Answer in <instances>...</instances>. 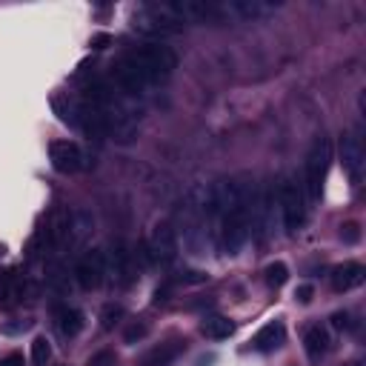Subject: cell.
<instances>
[{
    "label": "cell",
    "mask_w": 366,
    "mask_h": 366,
    "mask_svg": "<svg viewBox=\"0 0 366 366\" xmlns=\"http://www.w3.org/2000/svg\"><path fill=\"white\" fill-rule=\"evenodd\" d=\"M132 26L138 29L140 35H152V38H163V35H175L180 32V23L177 17L172 15L169 3H149V6H140L135 15H132Z\"/></svg>",
    "instance_id": "cell-4"
},
{
    "label": "cell",
    "mask_w": 366,
    "mask_h": 366,
    "mask_svg": "<svg viewBox=\"0 0 366 366\" xmlns=\"http://www.w3.org/2000/svg\"><path fill=\"white\" fill-rule=\"evenodd\" d=\"M52 360V344L43 338V335H38V338L32 341V363L35 366H46Z\"/></svg>",
    "instance_id": "cell-21"
},
{
    "label": "cell",
    "mask_w": 366,
    "mask_h": 366,
    "mask_svg": "<svg viewBox=\"0 0 366 366\" xmlns=\"http://www.w3.org/2000/svg\"><path fill=\"white\" fill-rule=\"evenodd\" d=\"M329 163H332V143L329 138H315L307 155V180H303V192H307L309 203H318L326 186V175H329Z\"/></svg>",
    "instance_id": "cell-2"
},
{
    "label": "cell",
    "mask_w": 366,
    "mask_h": 366,
    "mask_svg": "<svg viewBox=\"0 0 366 366\" xmlns=\"http://www.w3.org/2000/svg\"><path fill=\"white\" fill-rule=\"evenodd\" d=\"M149 252H152V261L163 263V266L177 261L180 247H177V235H175V229L169 224L155 226V232H152V237H149Z\"/></svg>",
    "instance_id": "cell-8"
},
{
    "label": "cell",
    "mask_w": 366,
    "mask_h": 366,
    "mask_svg": "<svg viewBox=\"0 0 366 366\" xmlns=\"http://www.w3.org/2000/svg\"><path fill=\"white\" fill-rule=\"evenodd\" d=\"M332 326H335V329H341V332H344V329H352V318H349V312H344V309H341V312H335V315H332Z\"/></svg>",
    "instance_id": "cell-27"
},
{
    "label": "cell",
    "mask_w": 366,
    "mask_h": 366,
    "mask_svg": "<svg viewBox=\"0 0 366 366\" xmlns=\"http://www.w3.org/2000/svg\"><path fill=\"white\" fill-rule=\"evenodd\" d=\"M312 295H315V286H312V284H300V286L295 289V300H298V303H309Z\"/></svg>",
    "instance_id": "cell-26"
},
{
    "label": "cell",
    "mask_w": 366,
    "mask_h": 366,
    "mask_svg": "<svg viewBox=\"0 0 366 366\" xmlns=\"http://www.w3.org/2000/svg\"><path fill=\"white\" fill-rule=\"evenodd\" d=\"M54 321H57V332L64 338H78L83 332V312L75 307H54Z\"/></svg>",
    "instance_id": "cell-15"
},
{
    "label": "cell",
    "mask_w": 366,
    "mask_h": 366,
    "mask_svg": "<svg viewBox=\"0 0 366 366\" xmlns=\"http://www.w3.org/2000/svg\"><path fill=\"white\" fill-rule=\"evenodd\" d=\"M109 43H112V38H109V35H95V38L89 41V46H92V49H106Z\"/></svg>",
    "instance_id": "cell-32"
},
{
    "label": "cell",
    "mask_w": 366,
    "mask_h": 366,
    "mask_svg": "<svg viewBox=\"0 0 366 366\" xmlns=\"http://www.w3.org/2000/svg\"><path fill=\"white\" fill-rule=\"evenodd\" d=\"M49 161H52V169L60 172V175H75L83 169V152L75 140H54L49 146Z\"/></svg>",
    "instance_id": "cell-7"
},
{
    "label": "cell",
    "mask_w": 366,
    "mask_h": 366,
    "mask_svg": "<svg viewBox=\"0 0 366 366\" xmlns=\"http://www.w3.org/2000/svg\"><path fill=\"white\" fill-rule=\"evenodd\" d=\"M115 360H117L115 352H98L95 358L89 360V366H115Z\"/></svg>",
    "instance_id": "cell-28"
},
{
    "label": "cell",
    "mask_w": 366,
    "mask_h": 366,
    "mask_svg": "<svg viewBox=\"0 0 366 366\" xmlns=\"http://www.w3.org/2000/svg\"><path fill=\"white\" fill-rule=\"evenodd\" d=\"M32 318H23V321H12V323H3V326H0V332H3V335H9V338H12V335H23L26 329H32Z\"/></svg>",
    "instance_id": "cell-24"
},
{
    "label": "cell",
    "mask_w": 366,
    "mask_h": 366,
    "mask_svg": "<svg viewBox=\"0 0 366 366\" xmlns=\"http://www.w3.org/2000/svg\"><path fill=\"white\" fill-rule=\"evenodd\" d=\"M278 203H281V215H284V226L289 235L300 232L303 224H307V192H303V183L295 177H286L281 183L278 192Z\"/></svg>",
    "instance_id": "cell-3"
},
{
    "label": "cell",
    "mask_w": 366,
    "mask_h": 366,
    "mask_svg": "<svg viewBox=\"0 0 366 366\" xmlns=\"http://www.w3.org/2000/svg\"><path fill=\"white\" fill-rule=\"evenodd\" d=\"M183 349H186V341H169V344H161V346H155L152 352H146V355L138 360V366H169Z\"/></svg>",
    "instance_id": "cell-16"
},
{
    "label": "cell",
    "mask_w": 366,
    "mask_h": 366,
    "mask_svg": "<svg viewBox=\"0 0 366 366\" xmlns=\"http://www.w3.org/2000/svg\"><path fill=\"white\" fill-rule=\"evenodd\" d=\"M266 284H269V289H281L286 281H289V266L284 263V261H274V263H269L266 266Z\"/></svg>",
    "instance_id": "cell-20"
},
{
    "label": "cell",
    "mask_w": 366,
    "mask_h": 366,
    "mask_svg": "<svg viewBox=\"0 0 366 366\" xmlns=\"http://www.w3.org/2000/svg\"><path fill=\"white\" fill-rule=\"evenodd\" d=\"M52 106H54V112L60 115V120H64V124H69V126H78V124H80V101H75V98H69V95H54V98H52Z\"/></svg>",
    "instance_id": "cell-19"
},
{
    "label": "cell",
    "mask_w": 366,
    "mask_h": 366,
    "mask_svg": "<svg viewBox=\"0 0 366 366\" xmlns=\"http://www.w3.org/2000/svg\"><path fill=\"white\" fill-rule=\"evenodd\" d=\"M303 349H307L309 360H315V363H318V360L329 352V332H326L321 323L309 326V329H307V335H303Z\"/></svg>",
    "instance_id": "cell-17"
},
{
    "label": "cell",
    "mask_w": 366,
    "mask_h": 366,
    "mask_svg": "<svg viewBox=\"0 0 366 366\" xmlns=\"http://www.w3.org/2000/svg\"><path fill=\"white\" fill-rule=\"evenodd\" d=\"M206 278H209V274L206 272H186V274H180V281L183 284H192V286H198V284H206Z\"/></svg>",
    "instance_id": "cell-29"
},
{
    "label": "cell",
    "mask_w": 366,
    "mask_h": 366,
    "mask_svg": "<svg viewBox=\"0 0 366 366\" xmlns=\"http://www.w3.org/2000/svg\"><path fill=\"white\" fill-rule=\"evenodd\" d=\"M286 344V326L284 321H269L266 326H261L255 332V338H252V346L258 352H274V349H281Z\"/></svg>",
    "instance_id": "cell-12"
},
{
    "label": "cell",
    "mask_w": 366,
    "mask_h": 366,
    "mask_svg": "<svg viewBox=\"0 0 366 366\" xmlns=\"http://www.w3.org/2000/svg\"><path fill=\"white\" fill-rule=\"evenodd\" d=\"M112 78H115V83H117V89L120 92H126V95H132V98H138V95H143V92L149 89V83L143 80V75L135 69V64L124 54V57H117L115 64H112Z\"/></svg>",
    "instance_id": "cell-10"
},
{
    "label": "cell",
    "mask_w": 366,
    "mask_h": 366,
    "mask_svg": "<svg viewBox=\"0 0 366 366\" xmlns=\"http://www.w3.org/2000/svg\"><path fill=\"white\" fill-rule=\"evenodd\" d=\"M278 3H263V0H232V3L224 6V12L240 17V20H261V17H269Z\"/></svg>",
    "instance_id": "cell-13"
},
{
    "label": "cell",
    "mask_w": 366,
    "mask_h": 366,
    "mask_svg": "<svg viewBox=\"0 0 366 366\" xmlns=\"http://www.w3.org/2000/svg\"><path fill=\"white\" fill-rule=\"evenodd\" d=\"M346 366H355V363H346Z\"/></svg>",
    "instance_id": "cell-33"
},
{
    "label": "cell",
    "mask_w": 366,
    "mask_h": 366,
    "mask_svg": "<svg viewBox=\"0 0 366 366\" xmlns=\"http://www.w3.org/2000/svg\"><path fill=\"white\" fill-rule=\"evenodd\" d=\"M363 278H366V269H363L360 263H355V261H344V263H338V266L332 269L329 284H332L335 292H349V289L360 286Z\"/></svg>",
    "instance_id": "cell-11"
},
{
    "label": "cell",
    "mask_w": 366,
    "mask_h": 366,
    "mask_svg": "<svg viewBox=\"0 0 366 366\" xmlns=\"http://www.w3.org/2000/svg\"><path fill=\"white\" fill-rule=\"evenodd\" d=\"M169 292H172V286H169V284L158 286V289H155V300H152V303H155V307H161V303H166V300H169Z\"/></svg>",
    "instance_id": "cell-30"
},
{
    "label": "cell",
    "mask_w": 366,
    "mask_h": 366,
    "mask_svg": "<svg viewBox=\"0 0 366 366\" xmlns=\"http://www.w3.org/2000/svg\"><path fill=\"white\" fill-rule=\"evenodd\" d=\"M126 57L135 64V69L143 75V80L149 86L155 83H163L172 78V72L177 69V54L163 46V43H143V46H135L126 52Z\"/></svg>",
    "instance_id": "cell-1"
},
{
    "label": "cell",
    "mask_w": 366,
    "mask_h": 366,
    "mask_svg": "<svg viewBox=\"0 0 366 366\" xmlns=\"http://www.w3.org/2000/svg\"><path fill=\"white\" fill-rule=\"evenodd\" d=\"M200 335H206L209 341H226L235 335V321H229L224 315H209L200 323Z\"/></svg>",
    "instance_id": "cell-18"
},
{
    "label": "cell",
    "mask_w": 366,
    "mask_h": 366,
    "mask_svg": "<svg viewBox=\"0 0 366 366\" xmlns=\"http://www.w3.org/2000/svg\"><path fill=\"white\" fill-rule=\"evenodd\" d=\"M103 274H106V258H103V252L89 249V252H83V255L78 258V263H75V278H78V286H80V289H86V292L101 289Z\"/></svg>",
    "instance_id": "cell-5"
},
{
    "label": "cell",
    "mask_w": 366,
    "mask_h": 366,
    "mask_svg": "<svg viewBox=\"0 0 366 366\" xmlns=\"http://www.w3.org/2000/svg\"><path fill=\"white\" fill-rule=\"evenodd\" d=\"M109 266H112V278L117 286L129 289L138 278V266H135V258H132V249L126 247L124 240H115L112 243V252H109Z\"/></svg>",
    "instance_id": "cell-6"
},
{
    "label": "cell",
    "mask_w": 366,
    "mask_h": 366,
    "mask_svg": "<svg viewBox=\"0 0 366 366\" xmlns=\"http://www.w3.org/2000/svg\"><path fill=\"white\" fill-rule=\"evenodd\" d=\"M341 240L346 243V247H355V243L360 240V226L358 224H344L341 226Z\"/></svg>",
    "instance_id": "cell-25"
},
{
    "label": "cell",
    "mask_w": 366,
    "mask_h": 366,
    "mask_svg": "<svg viewBox=\"0 0 366 366\" xmlns=\"http://www.w3.org/2000/svg\"><path fill=\"white\" fill-rule=\"evenodd\" d=\"M26 360H23V355L20 352H9L6 358H0V366H23Z\"/></svg>",
    "instance_id": "cell-31"
},
{
    "label": "cell",
    "mask_w": 366,
    "mask_h": 366,
    "mask_svg": "<svg viewBox=\"0 0 366 366\" xmlns=\"http://www.w3.org/2000/svg\"><path fill=\"white\" fill-rule=\"evenodd\" d=\"M26 295V284L20 278V272L12 269V272H0V307L9 309L15 303H20Z\"/></svg>",
    "instance_id": "cell-14"
},
{
    "label": "cell",
    "mask_w": 366,
    "mask_h": 366,
    "mask_svg": "<svg viewBox=\"0 0 366 366\" xmlns=\"http://www.w3.org/2000/svg\"><path fill=\"white\" fill-rule=\"evenodd\" d=\"M341 163H344L349 180H352V186H360L366 161H363V143H360V138L355 132L341 138Z\"/></svg>",
    "instance_id": "cell-9"
},
{
    "label": "cell",
    "mask_w": 366,
    "mask_h": 366,
    "mask_svg": "<svg viewBox=\"0 0 366 366\" xmlns=\"http://www.w3.org/2000/svg\"><path fill=\"white\" fill-rule=\"evenodd\" d=\"M149 335V323L146 321H132L126 329H124V344H140Z\"/></svg>",
    "instance_id": "cell-23"
},
{
    "label": "cell",
    "mask_w": 366,
    "mask_h": 366,
    "mask_svg": "<svg viewBox=\"0 0 366 366\" xmlns=\"http://www.w3.org/2000/svg\"><path fill=\"white\" fill-rule=\"evenodd\" d=\"M124 315H126V312H124V307H120V303H109V307L101 312V329H106V332L115 329L120 321H124Z\"/></svg>",
    "instance_id": "cell-22"
}]
</instances>
